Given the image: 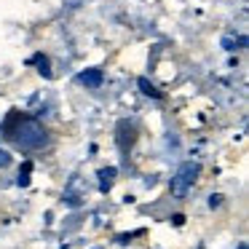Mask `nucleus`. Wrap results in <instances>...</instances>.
I'll use <instances>...</instances> for the list:
<instances>
[{"mask_svg": "<svg viewBox=\"0 0 249 249\" xmlns=\"http://www.w3.org/2000/svg\"><path fill=\"white\" fill-rule=\"evenodd\" d=\"M0 137H3V140H11L14 145L24 153L43 150L51 142L46 126L40 124L38 118H33V115H27V113H19V110H8L6 113V118L0 124Z\"/></svg>", "mask_w": 249, "mask_h": 249, "instance_id": "1", "label": "nucleus"}, {"mask_svg": "<svg viewBox=\"0 0 249 249\" xmlns=\"http://www.w3.org/2000/svg\"><path fill=\"white\" fill-rule=\"evenodd\" d=\"M198 174H201V163L198 161H185L177 166L172 182H169V190H172L174 198H185V196L193 190V185L198 182Z\"/></svg>", "mask_w": 249, "mask_h": 249, "instance_id": "2", "label": "nucleus"}, {"mask_svg": "<svg viewBox=\"0 0 249 249\" xmlns=\"http://www.w3.org/2000/svg\"><path fill=\"white\" fill-rule=\"evenodd\" d=\"M134 140H137V126H134V121H129V118L118 121V126H115V145H118V150L124 153V156L131 150Z\"/></svg>", "mask_w": 249, "mask_h": 249, "instance_id": "3", "label": "nucleus"}, {"mask_svg": "<svg viewBox=\"0 0 249 249\" xmlns=\"http://www.w3.org/2000/svg\"><path fill=\"white\" fill-rule=\"evenodd\" d=\"M75 81H78V83H83L86 89H99V86L105 83V72L99 70V67H89V70L78 72Z\"/></svg>", "mask_w": 249, "mask_h": 249, "instance_id": "4", "label": "nucleus"}, {"mask_svg": "<svg viewBox=\"0 0 249 249\" xmlns=\"http://www.w3.org/2000/svg\"><path fill=\"white\" fill-rule=\"evenodd\" d=\"M99 177V193H110V188L115 185V177H118V169L115 166H105L97 172Z\"/></svg>", "mask_w": 249, "mask_h": 249, "instance_id": "5", "label": "nucleus"}, {"mask_svg": "<svg viewBox=\"0 0 249 249\" xmlns=\"http://www.w3.org/2000/svg\"><path fill=\"white\" fill-rule=\"evenodd\" d=\"M137 86H140V91L145 94V97H150V99H163V91L156 86V83L147 81V78H137Z\"/></svg>", "mask_w": 249, "mask_h": 249, "instance_id": "6", "label": "nucleus"}, {"mask_svg": "<svg viewBox=\"0 0 249 249\" xmlns=\"http://www.w3.org/2000/svg\"><path fill=\"white\" fill-rule=\"evenodd\" d=\"M30 65H38V72H40V75H43V78H51V59L43 54V51H38V54L30 59Z\"/></svg>", "mask_w": 249, "mask_h": 249, "instance_id": "7", "label": "nucleus"}, {"mask_svg": "<svg viewBox=\"0 0 249 249\" xmlns=\"http://www.w3.org/2000/svg\"><path fill=\"white\" fill-rule=\"evenodd\" d=\"M30 174H33V161H24V166L19 169V179H17V185L27 188V185H30Z\"/></svg>", "mask_w": 249, "mask_h": 249, "instance_id": "8", "label": "nucleus"}, {"mask_svg": "<svg viewBox=\"0 0 249 249\" xmlns=\"http://www.w3.org/2000/svg\"><path fill=\"white\" fill-rule=\"evenodd\" d=\"M222 46H225V51H236V46H247V38H238V40H233V38H222Z\"/></svg>", "mask_w": 249, "mask_h": 249, "instance_id": "9", "label": "nucleus"}, {"mask_svg": "<svg viewBox=\"0 0 249 249\" xmlns=\"http://www.w3.org/2000/svg\"><path fill=\"white\" fill-rule=\"evenodd\" d=\"M220 204H222V196H220V193L209 196V206H212V209H217V206H220Z\"/></svg>", "mask_w": 249, "mask_h": 249, "instance_id": "10", "label": "nucleus"}, {"mask_svg": "<svg viewBox=\"0 0 249 249\" xmlns=\"http://www.w3.org/2000/svg\"><path fill=\"white\" fill-rule=\"evenodd\" d=\"M172 220H174V225H185V214H174Z\"/></svg>", "mask_w": 249, "mask_h": 249, "instance_id": "11", "label": "nucleus"}, {"mask_svg": "<svg viewBox=\"0 0 249 249\" xmlns=\"http://www.w3.org/2000/svg\"><path fill=\"white\" fill-rule=\"evenodd\" d=\"M236 249H249V247H247V241H238V247H236Z\"/></svg>", "mask_w": 249, "mask_h": 249, "instance_id": "12", "label": "nucleus"}]
</instances>
